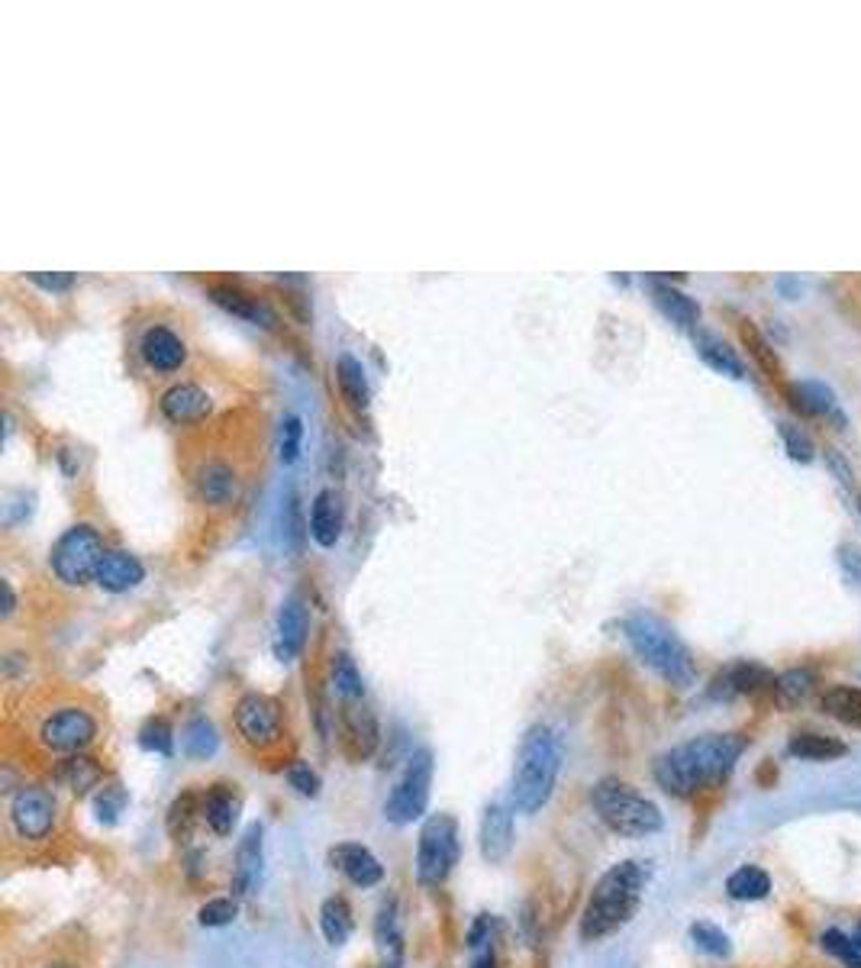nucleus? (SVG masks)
<instances>
[{
	"label": "nucleus",
	"instance_id": "f257e3e1",
	"mask_svg": "<svg viewBox=\"0 0 861 968\" xmlns=\"http://www.w3.org/2000/svg\"><path fill=\"white\" fill-rule=\"evenodd\" d=\"M748 749L742 733H703L687 743H677L662 753L652 766L659 788L672 797H694L700 791L723 788L736 762Z\"/></svg>",
	"mask_w": 861,
	"mask_h": 968
},
{
	"label": "nucleus",
	"instance_id": "f03ea898",
	"mask_svg": "<svg viewBox=\"0 0 861 968\" xmlns=\"http://www.w3.org/2000/svg\"><path fill=\"white\" fill-rule=\"evenodd\" d=\"M645 885H649V865L639 862V859H623L610 865L601 882L594 885L591 898H587V907L581 913V940L584 943H601L607 936H614L616 930H623L639 903H642V895H645Z\"/></svg>",
	"mask_w": 861,
	"mask_h": 968
},
{
	"label": "nucleus",
	"instance_id": "7ed1b4c3",
	"mask_svg": "<svg viewBox=\"0 0 861 968\" xmlns=\"http://www.w3.org/2000/svg\"><path fill=\"white\" fill-rule=\"evenodd\" d=\"M561 769V743L552 726L536 723L523 733L516 769H513V810L516 814H539L555 791Z\"/></svg>",
	"mask_w": 861,
	"mask_h": 968
},
{
	"label": "nucleus",
	"instance_id": "20e7f679",
	"mask_svg": "<svg viewBox=\"0 0 861 968\" xmlns=\"http://www.w3.org/2000/svg\"><path fill=\"white\" fill-rule=\"evenodd\" d=\"M623 630H626V640L632 645V652L652 672H659L668 685H675V688L694 685V678H697L694 655H690L687 645L680 643V637L665 620H659L652 614H636V617H629L623 623Z\"/></svg>",
	"mask_w": 861,
	"mask_h": 968
},
{
	"label": "nucleus",
	"instance_id": "39448f33",
	"mask_svg": "<svg viewBox=\"0 0 861 968\" xmlns=\"http://www.w3.org/2000/svg\"><path fill=\"white\" fill-rule=\"evenodd\" d=\"M591 804L607 830L616 837L642 839L659 833L665 827V817L659 804H652L645 794H639L623 778H601L591 791Z\"/></svg>",
	"mask_w": 861,
	"mask_h": 968
},
{
	"label": "nucleus",
	"instance_id": "423d86ee",
	"mask_svg": "<svg viewBox=\"0 0 861 968\" xmlns=\"http://www.w3.org/2000/svg\"><path fill=\"white\" fill-rule=\"evenodd\" d=\"M187 485L200 508L210 514H226L243 498V465L220 450L194 452L187 465Z\"/></svg>",
	"mask_w": 861,
	"mask_h": 968
},
{
	"label": "nucleus",
	"instance_id": "0eeeda50",
	"mask_svg": "<svg viewBox=\"0 0 861 968\" xmlns=\"http://www.w3.org/2000/svg\"><path fill=\"white\" fill-rule=\"evenodd\" d=\"M104 552L107 549H104L101 529H94L91 523H74L56 539V546L49 552V569L68 587H81V584L94 581Z\"/></svg>",
	"mask_w": 861,
	"mask_h": 968
},
{
	"label": "nucleus",
	"instance_id": "6e6552de",
	"mask_svg": "<svg viewBox=\"0 0 861 968\" xmlns=\"http://www.w3.org/2000/svg\"><path fill=\"white\" fill-rule=\"evenodd\" d=\"M97 730H101V723H97L94 710L74 704V701H62L39 716L36 743L56 756H78L97 739Z\"/></svg>",
	"mask_w": 861,
	"mask_h": 968
},
{
	"label": "nucleus",
	"instance_id": "1a4fd4ad",
	"mask_svg": "<svg viewBox=\"0 0 861 968\" xmlns=\"http://www.w3.org/2000/svg\"><path fill=\"white\" fill-rule=\"evenodd\" d=\"M458 820L452 814H432L417 842V882L423 888H439L458 865Z\"/></svg>",
	"mask_w": 861,
	"mask_h": 968
},
{
	"label": "nucleus",
	"instance_id": "9d476101",
	"mask_svg": "<svg viewBox=\"0 0 861 968\" xmlns=\"http://www.w3.org/2000/svg\"><path fill=\"white\" fill-rule=\"evenodd\" d=\"M233 723L240 739L255 756H268L284 746V704L278 698L246 691L233 708Z\"/></svg>",
	"mask_w": 861,
	"mask_h": 968
},
{
	"label": "nucleus",
	"instance_id": "9b49d317",
	"mask_svg": "<svg viewBox=\"0 0 861 968\" xmlns=\"http://www.w3.org/2000/svg\"><path fill=\"white\" fill-rule=\"evenodd\" d=\"M7 817H10L13 837L39 845V842H49V839L56 837V827H59V801L43 784H20L10 794Z\"/></svg>",
	"mask_w": 861,
	"mask_h": 968
},
{
	"label": "nucleus",
	"instance_id": "f8f14e48",
	"mask_svg": "<svg viewBox=\"0 0 861 968\" xmlns=\"http://www.w3.org/2000/svg\"><path fill=\"white\" fill-rule=\"evenodd\" d=\"M430 788H432V753L430 749H417L404 772L397 778V784L391 788V797L384 804V817L397 827H407L414 820H420L430 807Z\"/></svg>",
	"mask_w": 861,
	"mask_h": 968
},
{
	"label": "nucleus",
	"instance_id": "ddd939ff",
	"mask_svg": "<svg viewBox=\"0 0 861 968\" xmlns=\"http://www.w3.org/2000/svg\"><path fill=\"white\" fill-rule=\"evenodd\" d=\"M336 720H339V746L352 762H365L377 753L381 726H377L374 710L365 704V698L362 701H339Z\"/></svg>",
	"mask_w": 861,
	"mask_h": 968
},
{
	"label": "nucleus",
	"instance_id": "4468645a",
	"mask_svg": "<svg viewBox=\"0 0 861 968\" xmlns=\"http://www.w3.org/2000/svg\"><path fill=\"white\" fill-rule=\"evenodd\" d=\"M139 359L146 362L149 372H159V375H168V372H178L187 362V346L185 339L165 326V323H149L139 336Z\"/></svg>",
	"mask_w": 861,
	"mask_h": 968
},
{
	"label": "nucleus",
	"instance_id": "2eb2a0df",
	"mask_svg": "<svg viewBox=\"0 0 861 968\" xmlns=\"http://www.w3.org/2000/svg\"><path fill=\"white\" fill-rule=\"evenodd\" d=\"M210 410H213V397L197 382H175L159 397V413L175 427H194V423L207 420Z\"/></svg>",
	"mask_w": 861,
	"mask_h": 968
},
{
	"label": "nucleus",
	"instance_id": "dca6fc26",
	"mask_svg": "<svg viewBox=\"0 0 861 968\" xmlns=\"http://www.w3.org/2000/svg\"><path fill=\"white\" fill-rule=\"evenodd\" d=\"M265 872V827L248 824L246 833L236 845V865H233V898H252L261 885Z\"/></svg>",
	"mask_w": 861,
	"mask_h": 968
},
{
	"label": "nucleus",
	"instance_id": "f3484780",
	"mask_svg": "<svg viewBox=\"0 0 861 968\" xmlns=\"http://www.w3.org/2000/svg\"><path fill=\"white\" fill-rule=\"evenodd\" d=\"M207 298H210L217 307H223L226 314H233V317H240V320L252 323V326L271 329V326L278 323L275 311H271V304H268L265 298H258V294L246 291V288H240V284H230V281L207 284Z\"/></svg>",
	"mask_w": 861,
	"mask_h": 968
},
{
	"label": "nucleus",
	"instance_id": "a211bd4d",
	"mask_svg": "<svg viewBox=\"0 0 861 968\" xmlns=\"http://www.w3.org/2000/svg\"><path fill=\"white\" fill-rule=\"evenodd\" d=\"M310 610L307 600L301 594H288L281 610H278V627H275V655L281 662H294L304 645H307Z\"/></svg>",
	"mask_w": 861,
	"mask_h": 968
},
{
	"label": "nucleus",
	"instance_id": "6ab92c4d",
	"mask_svg": "<svg viewBox=\"0 0 861 968\" xmlns=\"http://www.w3.org/2000/svg\"><path fill=\"white\" fill-rule=\"evenodd\" d=\"M329 865L352 882L356 888H374L384 882V865L377 862V855L362 842H339L329 849Z\"/></svg>",
	"mask_w": 861,
	"mask_h": 968
},
{
	"label": "nucleus",
	"instance_id": "aec40b11",
	"mask_svg": "<svg viewBox=\"0 0 861 968\" xmlns=\"http://www.w3.org/2000/svg\"><path fill=\"white\" fill-rule=\"evenodd\" d=\"M768 688H775V675H771L765 665H758V662H736V665L723 668V672L713 678V685H710V698H717V701H733L738 695H761V691H768Z\"/></svg>",
	"mask_w": 861,
	"mask_h": 968
},
{
	"label": "nucleus",
	"instance_id": "412c9836",
	"mask_svg": "<svg viewBox=\"0 0 861 968\" xmlns=\"http://www.w3.org/2000/svg\"><path fill=\"white\" fill-rule=\"evenodd\" d=\"M240 810H243V797L236 794V784H213L203 801H200V820L217 833V837H230L240 824Z\"/></svg>",
	"mask_w": 861,
	"mask_h": 968
},
{
	"label": "nucleus",
	"instance_id": "4be33fe9",
	"mask_svg": "<svg viewBox=\"0 0 861 968\" xmlns=\"http://www.w3.org/2000/svg\"><path fill=\"white\" fill-rule=\"evenodd\" d=\"M478 842H481V855L485 862L500 865L510 849H513V814L503 804H491L481 817V830H478Z\"/></svg>",
	"mask_w": 861,
	"mask_h": 968
},
{
	"label": "nucleus",
	"instance_id": "5701e85b",
	"mask_svg": "<svg viewBox=\"0 0 861 968\" xmlns=\"http://www.w3.org/2000/svg\"><path fill=\"white\" fill-rule=\"evenodd\" d=\"M53 781L62 784L65 791H71L74 797L91 794L94 788H104V766L84 753L78 756H65L62 762H56L53 769Z\"/></svg>",
	"mask_w": 861,
	"mask_h": 968
},
{
	"label": "nucleus",
	"instance_id": "b1692460",
	"mask_svg": "<svg viewBox=\"0 0 861 968\" xmlns=\"http://www.w3.org/2000/svg\"><path fill=\"white\" fill-rule=\"evenodd\" d=\"M142 579H146L142 562L132 552H126V549H107L104 559H101V565H97V575H94V581L104 591H110V594H124L129 587H136Z\"/></svg>",
	"mask_w": 861,
	"mask_h": 968
},
{
	"label": "nucleus",
	"instance_id": "393cba45",
	"mask_svg": "<svg viewBox=\"0 0 861 968\" xmlns=\"http://www.w3.org/2000/svg\"><path fill=\"white\" fill-rule=\"evenodd\" d=\"M339 533H342V504H339V494L329 491V488H323L313 498V508H310V536L323 549H333L339 543Z\"/></svg>",
	"mask_w": 861,
	"mask_h": 968
},
{
	"label": "nucleus",
	"instance_id": "a878e982",
	"mask_svg": "<svg viewBox=\"0 0 861 968\" xmlns=\"http://www.w3.org/2000/svg\"><path fill=\"white\" fill-rule=\"evenodd\" d=\"M816 685H819V675H816L813 668H806V665H798V668L781 672V675L775 678V688H771V695H775V708L778 710L803 708V704L813 698Z\"/></svg>",
	"mask_w": 861,
	"mask_h": 968
},
{
	"label": "nucleus",
	"instance_id": "bb28decb",
	"mask_svg": "<svg viewBox=\"0 0 861 968\" xmlns=\"http://www.w3.org/2000/svg\"><path fill=\"white\" fill-rule=\"evenodd\" d=\"M784 400L788 407L800 417H823V413H839L833 390L816 382H784Z\"/></svg>",
	"mask_w": 861,
	"mask_h": 968
},
{
	"label": "nucleus",
	"instance_id": "cd10ccee",
	"mask_svg": "<svg viewBox=\"0 0 861 968\" xmlns=\"http://www.w3.org/2000/svg\"><path fill=\"white\" fill-rule=\"evenodd\" d=\"M652 298H655V307L672 323L684 326V329H694L697 320H700V304L690 294L677 291L675 284L662 281V278H652Z\"/></svg>",
	"mask_w": 861,
	"mask_h": 968
},
{
	"label": "nucleus",
	"instance_id": "c85d7f7f",
	"mask_svg": "<svg viewBox=\"0 0 861 968\" xmlns=\"http://www.w3.org/2000/svg\"><path fill=\"white\" fill-rule=\"evenodd\" d=\"M336 382H339L342 400H346L356 413H365V410H369V400H371L369 378H365L362 362H359L352 352H342V355L336 359Z\"/></svg>",
	"mask_w": 861,
	"mask_h": 968
},
{
	"label": "nucleus",
	"instance_id": "c756f323",
	"mask_svg": "<svg viewBox=\"0 0 861 968\" xmlns=\"http://www.w3.org/2000/svg\"><path fill=\"white\" fill-rule=\"evenodd\" d=\"M374 943H377V953H381L384 968L400 966V956H404V933H400L397 901H387L381 910H377V920H374Z\"/></svg>",
	"mask_w": 861,
	"mask_h": 968
},
{
	"label": "nucleus",
	"instance_id": "7c9ffc66",
	"mask_svg": "<svg viewBox=\"0 0 861 968\" xmlns=\"http://www.w3.org/2000/svg\"><path fill=\"white\" fill-rule=\"evenodd\" d=\"M738 336H742V342H745V349H748V355L755 359V365L775 382L778 387H784V369H781V359H778V352H775V346L765 339V333L755 326L752 320H738Z\"/></svg>",
	"mask_w": 861,
	"mask_h": 968
},
{
	"label": "nucleus",
	"instance_id": "2f4dec72",
	"mask_svg": "<svg viewBox=\"0 0 861 968\" xmlns=\"http://www.w3.org/2000/svg\"><path fill=\"white\" fill-rule=\"evenodd\" d=\"M694 342H697V355L713 369V372H720V375H730V378H742L745 375V365H742V359H738L736 352L730 349V342H723L720 336H713V333H707V329H700L697 336H694Z\"/></svg>",
	"mask_w": 861,
	"mask_h": 968
},
{
	"label": "nucleus",
	"instance_id": "473e14b6",
	"mask_svg": "<svg viewBox=\"0 0 861 968\" xmlns=\"http://www.w3.org/2000/svg\"><path fill=\"white\" fill-rule=\"evenodd\" d=\"M788 753L803 762H833V759H842L849 753V746L836 736H826V733H798L788 743Z\"/></svg>",
	"mask_w": 861,
	"mask_h": 968
},
{
	"label": "nucleus",
	"instance_id": "72a5a7b5",
	"mask_svg": "<svg viewBox=\"0 0 861 968\" xmlns=\"http://www.w3.org/2000/svg\"><path fill=\"white\" fill-rule=\"evenodd\" d=\"M319 930L326 936L329 946H346L352 930H356V917L346 898H326L319 903Z\"/></svg>",
	"mask_w": 861,
	"mask_h": 968
},
{
	"label": "nucleus",
	"instance_id": "f704fd0d",
	"mask_svg": "<svg viewBox=\"0 0 861 968\" xmlns=\"http://www.w3.org/2000/svg\"><path fill=\"white\" fill-rule=\"evenodd\" d=\"M726 895L742 903L765 901L771 895V875L761 865H738L726 878Z\"/></svg>",
	"mask_w": 861,
	"mask_h": 968
},
{
	"label": "nucleus",
	"instance_id": "c9c22d12",
	"mask_svg": "<svg viewBox=\"0 0 861 968\" xmlns=\"http://www.w3.org/2000/svg\"><path fill=\"white\" fill-rule=\"evenodd\" d=\"M819 708L826 710L833 720L852 726V730H861V688L856 685H833L823 691L819 698Z\"/></svg>",
	"mask_w": 861,
	"mask_h": 968
},
{
	"label": "nucleus",
	"instance_id": "e433bc0d",
	"mask_svg": "<svg viewBox=\"0 0 861 968\" xmlns=\"http://www.w3.org/2000/svg\"><path fill=\"white\" fill-rule=\"evenodd\" d=\"M329 685H333V691H336L339 701H362V698H365L362 672H359V665H356V658H352L349 652H336V655H333Z\"/></svg>",
	"mask_w": 861,
	"mask_h": 968
},
{
	"label": "nucleus",
	"instance_id": "4c0bfd02",
	"mask_svg": "<svg viewBox=\"0 0 861 968\" xmlns=\"http://www.w3.org/2000/svg\"><path fill=\"white\" fill-rule=\"evenodd\" d=\"M217 749H220V733H217V726H213V720H207V716H190L185 726V756L187 759H197V762H203V759H213L217 756Z\"/></svg>",
	"mask_w": 861,
	"mask_h": 968
},
{
	"label": "nucleus",
	"instance_id": "58836bf2",
	"mask_svg": "<svg viewBox=\"0 0 861 968\" xmlns=\"http://www.w3.org/2000/svg\"><path fill=\"white\" fill-rule=\"evenodd\" d=\"M139 746L155 756H175V730L165 716H149L139 730Z\"/></svg>",
	"mask_w": 861,
	"mask_h": 968
},
{
	"label": "nucleus",
	"instance_id": "ea45409f",
	"mask_svg": "<svg viewBox=\"0 0 861 968\" xmlns=\"http://www.w3.org/2000/svg\"><path fill=\"white\" fill-rule=\"evenodd\" d=\"M819 949L833 956L836 963H842V968H861V946L856 943V936H846L836 926L819 933Z\"/></svg>",
	"mask_w": 861,
	"mask_h": 968
},
{
	"label": "nucleus",
	"instance_id": "a19ab883",
	"mask_svg": "<svg viewBox=\"0 0 861 968\" xmlns=\"http://www.w3.org/2000/svg\"><path fill=\"white\" fill-rule=\"evenodd\" d=\"M690 943H694L700 953L713 956V959H730V956H733V943H730V936H726L717 923H707V920H700V923L690 926Z\"/></svg>",
	"mask_w": 861,
	"mask_h": 968
},
{
	"label": "nucleus",
	"instance_id": "79ce46f5",
	"mask_svg": "<svg viewBox=\"0 0 861 968\" xmlns=\"http://www.w3.org/2000/svg\"><path fill=\"white\" fill-rule=\"evenodd\" d=\"M200 801H203V797H197L194 791H187L182 797H175V804L168 807V833H172V837L175 839L190 837L194 820L203 817V814H200Z\"/></svg>",
	"mask_w": 861,
	"mask_h": 968
},
{
	"label": "nucleus",
	"instance_id": "37998d69",
	"mask_svg": "<svg viewBox=\"0 0 861 968\" xmlns=\"http://www.w3.org/2000/svg\"><path fill=\"white\" fill-rule=\"evenodd\" d=\"M126 804H129V794H126L124 784H117V781L97 788V794H94V814H97V820H101L104 827H114V824L120 820Z\"/></svg>",
	"mask_w": 861,
	"mask_h": 968
},
{
	"label": "nucleus",
	"instance_id": "c03bdc74",
	"mask_svg": "<svg viewBox=\"0 0 861 968\" xmlns=\"http://www.w3.org/2000/svg\"><path fill=\"white\" fill-rule=\"evenodd\" d=\"M236 917H240V903H236V898H213V901H207L200 910H197V923L207 926V930L230 926Z\"/></svg>",
	"mask_w": 861,
	"mask_h": 968
},
{
	"label": "nucleus",
	"instance_id": "a18cd8bd",
	"mask_svg": "<svg viewBox=\"0 0 861 968\" xmlns=\"http://www.w3.org/2000/svg\"><path fill=\"white\" fill-rule=\"evenodd\" d=\"M301 440H304V420L298 413H288L281 423V436H278V452L284 465H294L301 455Z\"/></svg>",
	"mask_w": 861,
	"mask_h": 968
},
{
	"label": "nucleus",
	"instance_id": "49530a36",
	"mask_svg": "<svg viewBox=\"0 0 861 968\" xmlns=\"http://www.w3.org/2000/svg\"><path fill=\"white\" fill-rule=\"evenodd\" d=\"M281 533L288 536V543L294 549H301L304 543V520H301V504H298V494L288 491L284 501H281Z\"/></svg>",
	"mask_w": 861,
	"mask_h": 968
},
{
	"label": "nucleus",
	"instance_id": "de8ad7c7",
	"mask_svg": "<svg viewBox=\"0 0 861 968\" xmlns=\"http://www.w3.org/2000/svg\"><path fill=\"white\" fill-rule=\"evenodd\" d=\"M781 440H784V450L794 462H813V440L806 436V430H800L794 423H781L778 427Z\"/></svg>",
	"mask_w": 861,
	"mask_h": 968
},
{
	"label": "nucleus",
	"instance_id": "09e8293b",
	"mask_svg": "<svg viewBox=\"0 0 861 968\" xmlns=\"http://www.w3.org/2000/svg\"><path fill=\"white\" fill-rule=\"evenodd\" d=\"M288 784L301 794V797H316L319 794V774L310 769V762H294V766H288Z\"/></svg>",
	"mask_w": 861,
	"mask_h": 968
},
{
	"label": "nucleus",
	"instance_id": "8fccbe9b",
	"mask_svg": "<svg viewBox=\"0 0 861 968\" xmlns=\"http://www.w3.org/2000/svg\"><path fill=\"white\" fill-rule=\"evenodd\" d=\"M836 559H839L842 579L849 581L852 587H859L861 591V546L859 543H839V549H836Z\"/></svg>",
	"mask_w": 861,
	"mask_h": 968
},
{
	"label": "nucleus",
	"instance_id": "3c124183",
	"mask_svg": "<svg viewBox=\"0 0 861 968\" xmlns=\"http://www.w3.org/2000/svg\"><path fill=\"white\" fill-rule=\"evenodd\" d=\"M30 511H33V494L16 491V494H10L7 504H3V523H7V526H16V523H23V520L30 516Z\"/></svg>",
	"mask_w": 861,
	"mask_h": 968
},
{
	"label": "nucleus",
	"instance_id": "603ef678",
	"mask_svg": "<svg viewBox=\"0 0 861 968\" xmlns=\"http://www.w3.org/2000/svg\"><path fill=\"white\" fill-rule=\"evenodd\" d=\"M30 281L39 284L43 291H53L56 294V291H68L74 284V275L71 271H33Z\"/></svg>",
	"mask_w": 861,
	"mask_h": 968
},
{
	"label": "nucleus",
	"instance_id": "864d4df0",
	"mask_svg": "<svg viewBox=\"0 0 861 968\" xmlns=\"http://www.w3.org/2000/svg\"><path fill=\"white\" fill-rule=\"evenodd\" d=\"M823 452H826V465H829L833 478H836L842 488H852V465H849V458L836 450V446H826Z\"/></svg>",
	"mask_w": 861,
	"mask_h": 968
},
{
	"label": "nucleus",
	"instance_id": "5fc2aeb1",
	"mask_svg": "<svg viewBox=\"0 0 861 968\" xmlns=\"http://www.w3.org/2000/svg\"><path fill=\"white\" fill-rule=\"evenodd\" d=\"M468 946H472V953H475V949H485V946H493V920L488 913H481V917L472 923V930H468Z\"/></svg>",
	"mask_w": 861,
	"mask_h": 968
},
{
	"label": "nucleus",
	"instance_id": "6e6d98bb",
	"mask_svg": "<svg viewBox=\"0 0 861 968\" xmlns=\"http://www.w3.org/2000/svg\"><path fill=\"white\" fill-rule=\"evenodd\" d=\"M497 966V956H493V946H485V949H475V959L468 968H493Z\"/></svg>",
	"mask_w": 861,
	"mask_h": 968
},
{
	"label": "nucleus",
	"instance_id": "4d7b16f0",
	"mask_svg": "<svg viewBox=\"0 0 861 968\" xmlns=\"http://www.w3.org/2000/svg\"><path fill=\"white\" fill-rule=\"evenodd\" d=\"M13 587H10V581H3V617H10L13 614Z\"/></svg>",
	"mask_w": 861,
	"mask_h": 968
},
{
	"label": "nucleus",
	"instance_id": "13d9d810",
	"mask_svg": "<svg viewBox=\"0 0 861 968\" xmlns=\"http://www.w3.org/2000/svg\"><path fill=\"white\" fill-rule=\"evenodd\" d=\"M778 288H781V291H788V294L794 298V294H798V278H781V281H778Z\"/></svg>",
	"mask_w": 861,
	"mask_h": 968
},
{
	"label": "nucleus",
	"instance_id": "bf43d9fd",
	"mask_svg": "<svg viewBox=\"0 0 861 968\" xmlns=\"http://www.w3.org/2000/svg\"><path fill=\"white\" fill-rule=\"evenodd\" d=\"M43 968H78V966H71V963H62V959H53V963H46V966Z\"/></svg>",
	"mask_w": 861,
	"mask_h": 968
},
{
	"label": "nucleus",
	"instance_id": "052dcab7",
	"mask_svg": "<svg viewBox=\"0 0 861 968\" xmlns=\"http://www.w3.org/2000/svg\"><path fill=\"white\" fill-rule=\"evenodd\" d=\"M856 943H859V946H861V923H859V926H856Z\"/></svg>",
	"mask_w": 861,
	"mask_h": 968
},
{
	"label": "nucleus",
	"instance_id": "680f3d73",
	"mask_svg": "<svg viewBox=\"0 0 861 968\" xmlns=\"http://www.w3.org/2000/svg\"><path fill=\"white\" fill-rule=\"evenodd\" d=\"M859 511H861V494H859Z\"/></svg>",
	"mask_w": 861,
	"mask_h": 968
}]
</instances>
